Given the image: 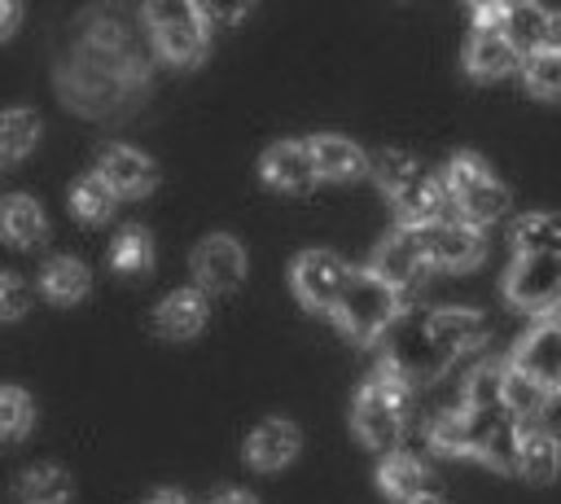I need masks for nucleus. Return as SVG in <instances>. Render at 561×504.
Here are the masks:
<instances>
[{"mask_svg":"<svg viewBox=\"0 0 561 504\" xmlns=\"http://www.w3.org/2000/svg\"><path fill=\"white\" fill-rule=\"evenodd\" d=\"M373 175L386 188V197L394 202L403 228H425L430 219H438V210H443V180H434L412 153L381 149L373 158Z\"/></svg>","mask_w":561,"mask_h":504,"instance_id":"obj_1","label":"nucleus"},{"mask_svg":"<svg viewBox=\"0 0 561 504\" xmlns=\"http://www.w3.org/2000/svg\"><path fill=\"white\" fill-rule=\"evenodd\" d=\"M408 381L394 373V368H377L359 394H355V408H351V425L355 434L373 447V451H394L399 434H403V403H408Z\"/></svg>","mask_w":561,"mask_h":504,"instance_id":"obj_2","label":"nucleus"},{"mask_svg":"<svg viewBox=\"0 0 561 504\" xmlns=\"http://www.w3.org/2000/svg\"><path fill=\"white\" fill-rule=\"evenodd\" d=\"M399 294L386 285V280H377L368 267H359V272H351L346 276V285H342V298H337V307H333V320L342 324V333H351L355 342H381L386 337V329L399 320Z\"/></svg>","mask_w":561,"mask_h":504,"instance_id":"obj_3","label":"nucleus"},{"mask_svg":"<svg viewBox=\"0 0 561 504\" xmlns=\"http://www.w3.org/2000/svg\"><path fill=\"white\" fill-rule=\"evenodd\" d=\"M443 197L460 210L465 224L482 228V224H495L504 210H508V188L495 180V171L478 158V153H456L447 167H443Z\"/></svg>","mask_w":561,"mask_h":504,"instance_id":"obj_4","label":"nucleus"},{"mask_svg":"<svg viewBox=\"0 0 561 504\" xmlns=\"http://www.w3.org/2000/svg\"><path fill=\"white\" fill-rule=\"evenodd\" d=\"M145 26H149L158 53L167 61H175V66H193L210 48V22H206L202 4H188V0H153V4H145Z\"/></svg>","mask_w":561,"mask_h":504,"instance_id":"obj_5","label":"nucleus"},{"mask_svg":"<svg viewBox=\"0 0 561 504\" xmlns=\"http://www.w3.org/2000/svg\"><path fill=\"white\" fill-rule=\"evenodd\" d=\"M381 342H386L381 364L394 368L408 386L430 381V377H438L447 368L443 355L434 351V337H430V311H399V320L386 329Z\"/></svg>","mask_w":561,"mask_h":504,"instance_id":"obj_6","label":"nucleus"},{"mask_svg":"<svg viewBox=\"0 0 561 504\" xmlns=\"http://www.w3.org/2000/svg\"><path fill=\"white\" fill-rule=\"evenodd\" d=\"M504 298L522 311L552 316L561 302V259L557 254H517L504 272Z\"/></svg>","mask_w":561,"mask_h":504,"instance_id":"obj_7","label":"nucleus"},{"mask_svg":"<svg viewBox=\"0 0 561 504\" xmlns=\"http://www.w3.org/2000/svg\"><path fill=\"white\" fill-rule=\"evenodd\" d=\"M346 276H351V267L337 254H329V250H302L294 259V267H289V280H294L298 302L307 311H324V316H333Z\"/></svg>","mask_w":561,"mask_h":504,"instance_id":"obj_8","label":"nucleus"},{"mask_svg":"<svg viewBox=\"0 0 561 504\" xmlns=\"http://www.w3.org/2000/svg\"><path fill=\"white\" fill-rule=\"evenodd\" d=\"M421 237V250L430 259V267H451V272H465L473 267L482 254H486V241H482V228L465 224V219H430L425 228H416Z\"/></svg>","mask_w":561,"mask_h":504,"instance_id":"obj_9","label":"nucleus"},{"mask_svg":"<svg viewBox=\"0 0 561 504\" xmlns=\"http://www.w3.org/2000/svg\"><path fill=\"white\" fill-rule=\"evenodd\" d=\"M368 272H373L377 280H386L394 294H403V289L421 285V280H425V272H430V259H425V250H421L416 228H403V224H399L390 237H381V245L373 250Z\"/></svg>","mask_w":561,"mask_h":504,"instance_id":"obj_10","label":"nucleus"},{"mask_svg":"<svg viewBox=\"0 0 561 504\" xmlns=\"http://www.w3.org/2000/svg\"><path fill=\"white\" fill-rule=\"evenodd\" d=\"M188 263H193L197 285L210 289V294H228V289H237V285L245 280V250H241V241L228 237V232L202 237Z\"/></svg>","mask_w":561,"mask_h":504,"instance_id":"obj_11","label":"nucleus"},{"mask_svg":"<svg viewBox=\"0 0 561 504\" xmlns=\"http://www.w3.org/2000/svg\"><path fill=\"white\" fill-rule=\"evenodd\" d=\"M513 364L526 368L543 390H557L561 386V316H539L522 337H517V351H513Z\"/></svg>","mask_w":561,"mask_h":504,"instance_id":"obj_12","label":"nucleus"},{"mask_svg":"<svg viewBox=\"0 0 561 504\" xmlns=\"http://www.w3.org/2000/svg\"><path fill=\"white\" fill-rule=\"evenodd\" d=\"M114 197H145L153 184H158V162L131 145H110L101 149L96 158V171H92Z\"/></svg>","mask_w":561,"mask_h":504,"instance_id":"obj_13","label":"nucleus"},{"mask_svg":"<svg viewBox=\"0 0 561 504\" xmlns=\"http://www.w3.org/2000/svg\"><path fill=\"white\" fill-rule=\"evenodd\" d=\"M430 337H434V351L443 355V364H451L456 355L473 351L486 337V320H482V311H469V307H438V311H430Z\"/></svg>","mask_w":561,"mask_h":504,"instance_id":"obj_14","label":"nucleus"},{"mask_svg":"<svg viewBox=\"0 0 561 504\" xmlns=\"http://www.w3.org/2000/svg\"><path fill=\"white\" fill-rule=\"evenodd\" d=\"M259 171L280 193H302V188L316 184V162H311L307 140H276V145H267Z\"/></svg>","mask_w":561,"mask_h":504,"instance_id":"obj_15","label":"nucleus"},{"mask_svg":"<svg viewBox=\"0 0 561 504\" xmlns=\"http://www.w3.org/2000/svg\"><path fill=\"white\" fill-rule=\"evenodd\" d=\"M298 447H302L298 425L285 421V416H267V421H259V425L250 429V438H245V460H250L254 469H285V465L298 456Z\"/></svg>","mask_w":561,"mask_h":504,"instance_id":"obj_16","label":"nucleus"},{"mask_svg":"<svg viewBox=\"0 0 561 504\" xmlns=\"http://www.w3.org/2000/svg\"><path fill=\"white\" fill-rule=\"evenodd\" d=\"M526 482H552L561 473V443L548 438L535 421H517V465Z\"/></svg>","mask_w":561,"mask_h":504,"instance_id":"obj_17","label":"nucleus"},{"mask_svg":"<svg viewBox=\"0 0 561 504\" xmlns=\"http://www.w3.org/2000/svg\"><path fill=\"white\" fill-rule=\"evenodd\" d=\"M202 324H206V298H202V289H175V294H167L153 307V329L162 337H171V342H184V337L202 333Z\"/></svg>","mask_w":561,"mask_h":504,"instance_id":"obj_18","label":"nucleus"},{"mask_svg":"<svg viewBox=\"0 0 561 504\" xmlns=\"http://www.w3.org/2000/svg\"><path fill=\"white\" fill-rule=\"evenodd\" d=\"M307 149H311V162H316V175H320V180H355V175H364V167H368L364 149H359L355 140H346V136H337V131L311 136Z\"/></svg>","mask_w":561,"mask_h":504,"instance_id":"obj_19","label":"nucleus"},{"mask_svg":"<svg viewBox=\"0 0 561 504\" xmlns=\"http://www.w3.org/2000/svg\"><path fill=\"white\" fill-rule=\"evenodd\" d=\"M0 237L13 241V245H39L48 237L44 206L31 193H9L0 202Z\"/></svg>","mask_w":561,"mask_h":504,"instance_id":"obj_20","label":"nucleus"},{"mask_svg":"<svg viewBox=\"0 0 561 504\" xmlns=\"http://www.w3.org/2000/svg\"><path fill=\"white\" fill-rule=\"evenodd\" d=\"M548 18H552V13H548L543 4H530V0L508 4L500 35L508 39V48H513L517 57H530V53H539V48L548 44Z\"/></svg>","mask_w":561,"mask_h":504,"instance_id":"obj_21","label":"nucleus"},{"mask_svg":"<svg viewBox=\"0 0 561 504\" xmlns=\"http://www.w3.org/2000/svg\"><path fill=\"white\" fill-rule=\"evenodd\" d=\"M517 66V53L508 48V39L500 31H469L465 39V70L473 79H500Z\"/></svg>","mask_w":561,"mask_h":504,"instance_id":"obj_22","label":"nucleus"},{"mask_svg":"<svg viewBox=\"0 0 561 504\" xmlns=\"http://www.w3.org/2000/svg\"><path fill=\"white\" fill-rule=\"evenodd\" d=\"M377 486H381L390 500L412 504L416 495L430 491V473H425L421 460H412V456H403V451H390V456L381 460V469H377Z\"/></svg>","mask_w":561,"mask_h":504,"instance_id":"obj_23","label":"nucleus"},{"mask_svg":"<svg viewBox=\"0 0 561 504\" xmlns=\"http://www.w3.org/2000/svg\"><path fill=\"white\" fill-rule=\"evenodd\" d=\"M92 285V272L83 259H70V254H53L39 272V289L53 298V302H79Z\"/></svg>","mask_w":561,"mask_h":504,"instance_id":"obj_24","label":"nucleus"},{"mask_svg":"<svg viewBox=\"0 0 561 504\" xmlns=\"http://www.w3.org/2000/svg\"><path fill=\"white\" fill-rule=\"evenodd\" d=\"M517 254H557L561 259V215L552 210H530L508 228Z\"/></svg>","mask_w":561,"mask_h":504,"instance_id":"obj_25","label":"nucleus"},{"mask_svg":"<svg viewBox=\"0 0 561 504\" xmlns=\"http://www.w3.org/2000/svg\"><path fill=\"white\" fill-rule=\"evenodd\" d=\"M430 447L438 456H473V408H451L430 421Z\"/></svg>","mask_w":561,"mask_h":504,"instance_id":"obj_26","label":"nucleus"},{"mask_svg":"<svg viewBox=\"0 0 561 504\" xmlns=\"http://www.w3.org/2000/svg\"><path fill=\"white\" fill-rule=\"evenodd\" d=\"M70 500V473L57 465H35L18 478V504H66Z\"/></svg>","mask_w":561,"mask_h":504,"instance_id":"obj_27","label":"nucleus"},{"mask_svg":"<svg viewBox=\"0 0 561 504\" xmlns=\"http://www.w3.org/2000/svg\"><path fill=\"white\" fill-rule=\"evenodd\" d=\"M543 386L526 373V368H517L513 359L504 364V386H500V403H504V412L517 421V416H535L539 412V403H543Z\"/></svg>","mask_w":561,"mask_h":504,"instance_id":"obj_28","label":"nucleus"},{"mask_svg":"<svg viewBox=\"0 0 561 504\" xmlns=\"http://www.w3.org/2000/svg\"><path fill=\"white\" fill-rule=\"evenodd\" d=\"M35 140H39V118L31 110L18 105V110H4L0 114V162L26 158L35 149Z\"/></svg>","mask_w":561,"mask_h":504,"instance_id":"obj_29","label":"nucleus"},{"mask_svg":"<svg viewBox=\"0 0 561 504\" xmlns=\"http://www.w3.org/2000/svg\"><path fill=\"white\" fill-rule=\"evenodd\" d=\"M522 83H526L530 96L561 101V53L557 48H539V53L522 57Z\"/></svg>","mask_w":561,"mask_h":504,"instance_id":"obj_30","label":"nucleus"},{"mask_svg":"<svg viewBox=\"0 0 561 504\" xmlns=\"http://www.w3.org/2000/svg\"><path fill=\"white\" fill-rule=\"evenodd\" d=\"M110 263H114V272H123V276L149 272V267H153V237H149L145 228H123V232L114 237V245H110Z\"/></svg>","mask_w":561,"mask_h":504,"instance_id":"obj_31","label":"nucleus"},{"mask_svg":"<svg viewBox=\"0 0 561 504\" xmlns=\"http://www.w3.org/2000/svg\"><path fill=\"white\" fill-rule=\"evenodd\" d=\"M504 364H508V359H482V364H478V368L465 377V408H478V412L504 408V403H500Z\"/></svg>","mask_w":561,"mask_h":504,"instance_id":"obj_32","label":"nucleus"},{"mask_svg":"<svg viewBox=\"0 0 561 504\" xmlns=\"http://www.w3.org/2000/svg\"><path fill=\"white\" fill-rule=\"evenodd\" d=\"M35 421V408H31V394L18 390V386H0V443H13L31 429Z\"/></svg>","mask_w":561,"mask_h":504,"instance_id":"obj_33","label":"nucleus"},{"mask_svg":"<svg viewBox=\"0 0 561 504\" xmlns=\"http://www.w3.org/2000/svg\"><path fill=\"white\" fill-rule=\"evenodd\" d=\"M70 210H75L79 219H88V224L110 219V210H114V193H110L96 175H83V180H75V188H70Z\"/></svg>","mask_w":561,"mask_h":504,"instance_id":"obj_34","label":"nucleus"},{"mask_svg":"<svg viewBox=\"0 0 561 504\" xmlns=\"http://www.w3.org/2000/svg\"><path fill=\"white\" fill-rule=\"evenodd\" d=\"M31 307V289L18 272H0V320H18Z\"/></svg>","mask_w":561,"mask_h":504,"instance_id":"obj_35","label":"nucleus"},{"mask_svg":"<svg viewBox=\"0 0 561 504\" xmlns=\"http://www.w3.org/2000/svg\"><path fill=\"white\" fill-rule=\"evenodd\" d=\"M535 425H539L548 438L561 443V386L543 394V403H539V412H535Z\"/></svg>","mask_w":561,"mask_h":504,"instance_id":"obj_36","label":"nucleus"},{"mask_svg":"<svg viewBox=\"0 0 561 504\" xmlns=\"http://www.w3.org/2000/svg\"><path fill=\"white\" fill-rule=\"evenodd\" d=\"M508 4H473V31H500Z\"/></svg>","mask_w":561,"mask_h":504,"instance_id":"obj_37","label":"nucleus"},{"mask_svg":"<svg viewBox=\"0 0 561 504\" xmlns=\"http://www.w3.org/2000/svg\"><path fill=\"white\" fill-rule=\"evenodd\" d=\"M18 22H22V4L0 0V39H9V35L18 31Z\"/></svg>","mask_w":561,"mask_h":504,"instance_id":"obj_38","label":"nucleus"},{"mask_svg":"<svg viewBox=\"0 0 561 504\" xmlns=\"http://www.w3.org/2000/svg\"><path fill=\"white\" fill-rule=\"evenodd\" d=\"M543 48H557V53H561V13L548 18V44H543Z\"/></svg>","mask_w":561,"mask_h":504,"instance_id":"obj_39","label":"nucleus"},{"mask_svg":"<svg viewBox=\"0 0 561 504\" xmlns=\"http://www.w3.org/2000/svg\"><path fill=\"white\" fill-rule=\"evenodd\" d=\"M215 504H259V500H254V495H245V491H224Z\"/></svg>","mask_w":561,"mask_h":504,"instance_id":"obj_40","label":"nucleus"},{"mask_svg":"<svg viewBox=\"0 0 561 504\" xmlns=\"http://www.w3.org/2000/svg\"><path fill=\"white\" fill-rule=\"evenodd\" d=\"M149 504H188L180 491H158V495H149Z\"/></svg>","mask_w":561,"mask_h":504,"instance_id":"obj_41","label":"nucleus"},{"mask_svg":"<svg viewBox=\"0 0 561 504\" xmlns=\"http://www.w3.org/2000/svg\"><path fill=\"white\" fill-rule=\"evenodd\" d=\"M412 504H443V500H438V495H430V491H425V495H416V500H412Z\"/></svg>","mask_w":561,"mask_h":504,"instance_id":"obj_42","label":"nucleus"}]
</instances>
